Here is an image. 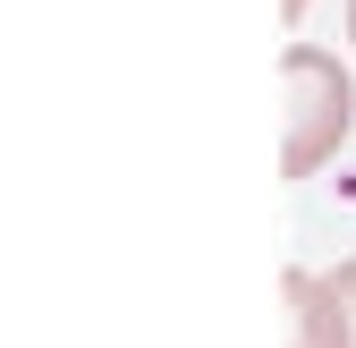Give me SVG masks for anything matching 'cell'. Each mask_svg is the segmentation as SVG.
<instances>
[{"label":"cell","instance_id":"6da1fadb","mask_svg":"<svg viewBox=\"0 0 356 348\" xmlns=\"http://www.w3.org/2000/svg\"><path fill=\"white\" fill-rule=\"evenodd\" d=\"M356 127V85L348 60L323 42H289L280 52V170L289 179H314V170L348 145Z\"/></svg>","mask_w":356,"mask_h":348},{"label":"cell","instance_id":"7a4b0ae2","mask_svg":"<svg viewBox=\"0 0 356 348\" xmlns=\"http://www.w3.org/2000/svg\"><path fill=\"white\" fill-rule=\"evenodd\" d=\"M280 315H289V340L280 348H348V306H339V289L331 272H280Z\"/></svg>","mask_w":356,"mask_h":348},{"label":"cell","instance_id":"3957f363","mask_svg":"<svg viewBox=\"0 0 356 348\" xmlns=\"http://www.w3.org/2000/svg\"><path fill=\"white\" fill-rule=\"evenodd\" d=\"M331 289H339V306H348V348H356V255L331 272Z\"/></svg>","mask_w":356,"mask_h":348},{"label":"cell","instance_id":"277c9868","mask_svg":"<svg viewBox=\"0 0 356 348\" xmlns=\"http://www.w3.org/2000/svg\"><path fill=\"white\" fill-rule=\"evenodd\" d=\"M280 17H289V26H297V17H305V0H280Z\"/></svg>","mask_w":356,"mask_h":348},{"label":"cell","instance_id":"5b68a950","mask_svg":"<svg viewBox=\"0 0 356 348\" xmlns=\"http://www.w3.org/2000/svg\"><path fill=\"white\" fill-rule=\"evenodd\" d=\"M348 34H356V0H348Z\"/></svg>","mask_w":356,"mask_h":348}]
</instances>
